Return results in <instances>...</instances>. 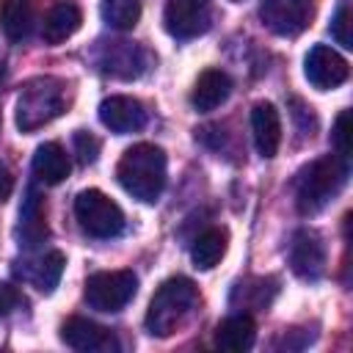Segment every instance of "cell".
I'll return each mask as SVG.
<instances>
[{
    "instance_id": "8fae6325",
    "label": "cell",
    "mask_w": 353,
    "mask_h": 353,
    "mask_svg": "<svg viewBox=\"0 0 353 353\" xmlns=\"http://www.w3.org/2000/svg\"><path fill=\"white\" fill-rule=\"evenodd\" d=\"M290 268L301 279H320L325 273V243L314 229H298L290 240Z\"/></svg>"
},
{
    "instance_id": "ba28073f",
    "label": "cell",
    "mask_w": 353,
    "mask_h": 353,
    "mask_svg": "<svg viewBox=\"0 0 353 353\" xmlns=\"http://www.w3.org/2000/svg\"><path fill=\"white\" fill-rule=\"evenodd\" d=\"M317 0H262L259 19L276 36H298L312 25Z\"/></svg>"
},
{
    "instance_id": "7402d4cb",
    "label": "cell",
    "mask_w": 353,
    "mask_h": 353,
    "mask_svg": "<svg viewBox=\"0 0 353 353\" xmlns=\"http://www.w3.org/2000/svg\"><path fill=\"white\" fill-rule=\"evenodd\" d=\"M226 245H229V234H226V229L210 226V229H204V232L193 240V245H190V259H193L196 268L210 270V268H215V265L223 259Z\"/></svg>"
},
{
    "instance_id": "9a60e30c",
    "label": "cell",
    "mask_w": 353,
    "mask_h": 353,
    "mask_svg": "<svg viewBox=\"0 0 353 353\" xmlns=\"http://www.w3.org/2000/svg\"><path fill=\"white\" fill-rule=\"evenodd\" d=\"M251 132L256 152L262 157H273L281 146V119L270 102H256L251 108Z\"/></svg>"
},
{
    "instance_id": "277c9868",
    "label": "cell",
    "mask_w": 353,
    "mask_h": 353,
    "mask_svg": "<svg viewBox=\"0 0 353 353\" xmlns=\"http://www.w3.org/2000/svg\"><path fill=\"white\" fill-rule=\"evenodd\" d=\"M66 110V83L58 77H33L22 85L17 97V127L33 132L50 124Z\"/></svg>"
},
{
    "instance_id": "603a6c76",
    "label": "cell",
    "mask_w": 353,
    "mask_h": 353,
    "mask_svg": "<svg viewBox=\"0 0 353 353\" xmlns=\"http://www.w3.org/2000/svg\"><path fill=\"white\" fill-rule=\"evenodd\" d=\"M102 19L116 30H132L141 19V0H102Z\"/></svg>"
},
{
    "instance_id": "6da1fadb",
    "label": "cell",
    "mask_w": 353,
    "mask_h": 353,
    "mask_svg": "<svg viewBox=\"0 0 353 353\" xmlns=\"http://www.w3.org/2000/svg\"><path fill=\"white\" fill-rule=\"evenodd\" d=\"M116 179L132 199L154 204L165 188V152L154 143L130 146L116 165Z\"/></svg>"
},
{
    "instance_id": "83f0119b",
    "label": "cell",
    "mask_w": 353,
    "mask_h": 353,
    "mask_svg": "<svg viewBox=\"0 0 353 353\" xmlns=\"http://www.w3.org/2000/svg\"><path fill=\"white\" fill-rule=\"evenodd\" d=\"M19 303H22L19 290H17V287H11V284H6V281H0V317L11 314Z\"/></svg>"
},
{
    "instance_id": "cb8c5ba5",
    "label": "cell",
    "mask_w": 353,
    "mask_h": 353,
    "mask_svg": "<svg viewBox=\"0 0 353 353\" xmlns=\"http://www.w3.org/2000/svg\"><path fill=\"white\" fill-rule=\"evenodd\" d=\"M63 265H66V259H63L61 251H47L44 256L36 259V265H33V270H30V281H33L41 292H52V290L58 287L61 276H63Z\"/></svg>"
},
{
    "instance_id": "8992f818",
    "label": "cell",
    "mask_w": 353,
    "mask_h": 353,
    "mask_svg": "<svg viewBox=\"0 0 353 353\" xmlns=\"http://www.w3.org/2000/svg\"><path fill=\"white\" fill-rule=\"evenodd\" d=\"M138 290L132 270H99L85 281V303L97 312H121Z\"/></svg>"
},
{
    "instance_id": "3957f363",
    "label": "cell",
    "mask_w": 353,
    "mask_h": 353,
    "mask_svg": "<svg viewBox=\"0 0 353 353\" xmlns=\"http://www.w3.org/2000/svg\"><path fill=\"white\" fill-rule=\"evenodd\" d=\"M196 301H199V287L188 276L165 279L149 301L146 320H143L146 331L152 336H171L185 323V317L193 312Z\"/></svg>"
},
{
    "instance_id": "ac0fdd59",
    "label": "cell",
    "mask_w": 353,
    "mask_h": 353,
    "mask_svg": "<svg viewBox=\"0 0 353 353\" xmlns=\"http://www.w3.org/2000/svg\"><path fill=\"white\" fill-rule=\"evenodd\" d=\"M254 339H256V320L248 312L232 314L215 328V345L221 350H229V353L248 350L254 345Z\"/></svg>"
},
{
    "instance_id": "4316f807",
    "label": "cell",
    "mask_w": 353,
    "mask_h": 353,
    "mask_svg": "<svg viewBox=\"0 0 353 353\" xmlns=\"http://www.w3.org/2000/svg\"><path fill=\"white\" fill-rule=\"evenodd\" d=\"M74 152H77V160H80L83 165H88V163H94L97 154H99V141H97L91 132L77 130V132H74Z\"/></svg>"
},
{
    "instance_id": "7c38bea8",
    "label": "cell",
    "mask_w": 353,
    "mask_h": 353,
    "mask_svg": "<svg viewBox=\"0 0 353 353\" xmlns=\"http://www.w3.org/2000/svg\"><path fill=\"white\" fill-rule=\"evenodd\" d=\"M61 339L72 347V350H83V353H113L119 350V339L110 328L85 320V317H69L61 325Z\"/></svg>"
},
{
    "instance_id": "2e32d148",
    "label": "cell",
    "mask_w": 353,
    "mask_h": 353,
    "mask_svg": "<svg viewBox=\"0 0 353 353\" xmlns=\"http://www.w3.org/2000/svg\"><path fill=\"white\" fill-rule=\"evenodd\" d=\"M80 25H83V11H80V6H77L74 0H58V3L47 11V17H44V22H41V36H44L47 44H61V41H66L69 36H74Z\"/></svg>"
},
{
    "instance_id": "5b68a950",
    "label": "cell",
    "mask_w": 353,
    "mask_h": 353,
    "mask_svg": "<svg viewBox=\"0 0 353 353\" xmlns=\"http://www.w3.org/2000/svg\"><path fill=\"white\" fill-rule=\"evenodd\" d=\"M74 218L80 223V229L91 237H99V240H110L116 234H121L124 229V212L121 207L105 196L102 190H83L77 193L74 199Z\"/></svg>"
},
{
    "instance_id": "ffe728a7",
    "label": "cell",
    "mask_w": 353,
    "mask_h": 353,
    "mask_svg": "<svg viewBox=\"0 0 353 353\" xmlns=\"http://www.w3.org/2000/svg\"><path fill=\"white\" fill-rule=\"evenodd\" d=\"M33 0H0V30L8 41H25L33 30Z\"/></svg>"
},
{
    "instance_id": "5bb4252c",
    "label": "cell",
    "mask_w": 353,
    "mask_h": 353,
    "mask_svg": "<svg viewBox=\"0 0 353 353\" xmlns=\"http://www.w3.org/2000/svg\"><path fill=\"white\" fill-rule=\"evenodd\" d=\"M232 94V77L223 69H204L190 91V105L199 113H210L218 105H223Z\"/></svg>"
},
{
    "instance_id": "d6986e66",
    "label": "cell",
    "mask_w": 353,
    "mask_h": 353,
    "mask_svg": "<svg viewBox=\"0 0 353 353\" xmlns=\"http://www.w3.org/2000/svg\"><path fill=\"white\" fill-rule=\"evenodd\" d=\"M17 234H19V240H22L25 248L39 245V243L50 234V229H47V218H44V201H41V196H39L33 188L28 190L25 204H22V210H19V226H17Z\"/></svg>"
},
{
    "instance_id": "30bf717a",
    "label": "cell",
    "mask_w": 353,
    "mask_h": 353,
    "mask_svg": "<svg viewBox=\"0 0 353 353\" xmlns=\"http://www.w3.org/2000/svg\"><path fill=\"white\" fill-rule=\"evenodd\" d=\"M303 74H306V80H309L314 88L328 91V88H336V85H342V83L347 80L350 66H347V61H345L336 50H331V47H325V44H314V47L306 52Z\"/></svg>"
},
{
    "instance_id": "f546056e",
    "label": "cell",
    "mask_w": 353,
    "mask_h": 353,
    "mask_svg": "<svg viewBox=\"0 0 353 353\" xmlns=\"http://www.w3.org/2000/svg\"><path fill=\"white\" fill-rule=\"evenodd\" d=\"M234 3H240V0H234Z\"/></svg>"
},
{
    "instance_id": "9c48e42d",
    "label": "cell",
    "mask_w": 353,
    "mask_h": 353,
    "mask_svg": "<svg viewBox=\"0 0 353 353\" xmlns=\"http://www.w3.org/2000/svg\"><path fill=\"white\" fill-rule=\"evenodd\" d=\"M210 19V0H168L163 11V25L174 39H196L207 33Z\"/></svg>"
},
{
    "instance_id": "f1b7e54d",
    "label": "cell",
    "mask_w": 353,
    "mask_h": 353,
    "mask_svg": "<svg viewBox=\"0 0 353 353\" xmlns=\"http://www.w3.org/2000/svg\"><path fill=\"white\" fill-rule=\"evenodd\" d=\"M11 190H14V176H11V171L0 163V201H6V199L11 196Z\"/></svg>"
},
{
    "instance_id": "7a4b0ae2",
    "label": "cell",
    "mask_w": 353,
    "mask_h": 353,
    "mask_svg": "<svg viewBox=\"0 0 353 353\" xmlns=\"http://www.w3.org/2000/svg\"><path fill=\"white\" fill-rule=\"evenodd\" d=\"M347 179V160L339 154H323L301 168L295 179V204L301 215L320 212L345 185Z\"/></svg>"
},
{
    "instance_id": "4fadbf2b",
    "label": "cell",
    "mask_w": 353,
    "mask_h": 353,
    "mask_svg": "<svg viewBox=\"0 0 353 353\" xmlns=\"http://www.w3.org/2000/svg\"><path fill=\"white\" fill-rule=\"evenodd\" d=\"M99 121L110 132L127 135V132H138L146 124V110L135 97H108L99 105Z\"/></svg>"
},
{
    "instance_id": "52a82bcc",
    "label": "cell",
    "mask_w": 353,
    "mask_h": 353,
    "mask_svg": "<svg viewBox=\"0 0 353 353\" xmlns=\"http://www.w3.org/2000/svg\"><path fill=\"white\" fill-rule=\"evenodd\" d=\"M97 69L108 77H119V80H135L149 69V50L135 44V41H124V39H110V41H99L97 47Z\"/></svg>"
},
{
    "instance_id": "44dd1931",
    "label": "cell",
    "mask_w": 353,
    "mask_h": 353,
    "mask_svg": "<svg viewBox=\"0 0 353 353\" xmlns=\"http://www.w3.org/2000/svg\"><path fill=\"white\" fill-rule=\"evenodd\" d=\"M69 154L63 152L61 143L55 141H47L36 149L33 154V174L44 182V185H58L69 176Z\"/></svg>"
},
{
    "instance_id": "e0dca14e",
    "label": "cell",
    "mask_w": 353,
    "mask_h": 353,
    "mask_svg": "<svg viewBox=\"0 0 353 353\" xmlns=\"http://www.w3.org/2000/svg\"><path fill=\"white\" fill-rule=\"evenodd\" d=\"M279 281L276 279H262V276H251V279H243L234 290H232V306L240 309V312H262L270 306V301L276 298V287Z\"/></svg>"
},
{
    "instance_id": "d4e9b609",
    "label": "cell",
    "mask_w": 353,
    "mask_h": 353,
    "mask_svg": "<svg viewBox=\"0 0 353 353\" xmlns=\"http://www.w3.org/2000/svg\"><path fill=\"white\" fill-rule=\"evenodd\" d=\"M334 149L342 160H350V110H342L334 121V132H331Z\"/></svg>"
},
{
    "instance_id": "484cf974",
    "label": "cell",
    "mask_w": 353,
    "mask_h": 353,
    "mask_svg": "<svg viewBox=\"0 0 353 353\" xmlns=\"http://www.w3.org/2000/svg\"><path fill=\"white\" fill-rule=\"evenodd\" d=\"M350 25H353V14H350V8H347V6H342V8L336 11L334 22H331V36H334V39H336V44H342L345 50H350V47H353Z\"/></svg>"
}]
</instances>
